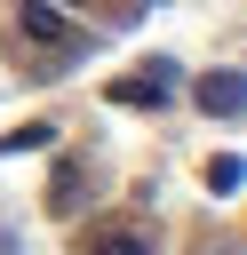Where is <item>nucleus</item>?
<instances>
[{"label":"nucleus","instance_id":"nucleus-6","mask_svg":"<svg viewBox=\"0 0 247 255\" xmlns=\"http://www.w3.org/2000/svg\"><path fill=\"white\" fill-rule=\"evenodd\" d=\"M239 175H247V167H239V151L207 159V191H215V199H231V191H239Z\"/></svg>","mask_w":247,"mask_h":255},{"label":"nucleus","instance_id":"nucleus-1","mask_svg":"<svg viewBox=\"0 0 247 255\" xmlns=\"http://www.w3.org/2000/svg\"><path fill=\"white\" fill-rule=\"evenodd\" d=\"M16 40H32L40 56H56L48 72H64L72 56H88V24H72L56 0H16Z\"/></svg>","mask_w":247,"mask_h":255},{"label":"nucleus","instance_id":"nucleus-5","mask_svg":"<svg viewBox=\"0 0 247 255\" xmlns=\"http://www.w3.org/2000/svg\"><path fill=\"white\" fill-rule=\"evenodd\" d=\"M48 143H56V128H48V120H32V128L0 135V159H16V151H48Z\"/></svg>","mask_w":247,"mask_h":255},{"label":"nucleus","instance_id":"nucleus-4","mask_svg":"<svg viewBox=\"0 0 247 255\" xmlns=\"http://www.w3.org/2000/svg\"><path fill=\"white\" fill-rule=\"evenodd\" d=\"M80 255H159V247H151V231H135V223H104V231L80 239Z\"/></svg>","mask_w":247,"mask_h":255},{"label":"nucleus","instance_id":"nucleus-2","mask_svg":"<svg viewBox=\"0 0 247 255\" xmlns=\"http://www.w3.org/2000/svg\"><path fill=\"white\" fill-rule=\"evenodd\" d=\"M104 96H112V104H127V112H159V104H175V64H159V56H151V72H127V80H112Z\"/></svg>","mask_w":247,"mask_h":255},{"label":"nucleus","instance_id":"nucleus-8","mask_svg":"<svg viewBox=\"0 0 247 255\" xmlns=\"http://www.w3.org/2000/svg\"><path fill=\"white\" fill-rule=\"evenodd\" d=\"M135 8H143V0H135ZM151 8H159V0H151Z\"/></svg>","mask_w":247,"mask_h":255},{"label":"nucleus","instance_id":"nucleus-7","mask_svg":"<svg viewBox=\"0 0 247 255\" xmlns=\"http://www.w3.org/2000/svg\"><path fill=\"white\" fill-rule=\"evenodd\" d=\"M48 207H56V215H72V207H80V167H72V159H64V167H56V183H48Z\"/></svg>","mask_w":247,"mask_h":255},{"label":"nucleus","instance_id":"nucleus-3","mask_svg":"<svg viewBox=\"0 0 247 255\" xmlns=\"http://www.w3.org/2000/svg\"><path fill=\"white\" fill-rule=\"evenodd\" d=\"M239 104H247V80H239V64H215V72L199 80V112H207V120H239Z\"/></svg>","mask_w":247,"mask_h":255}]
</instances>
